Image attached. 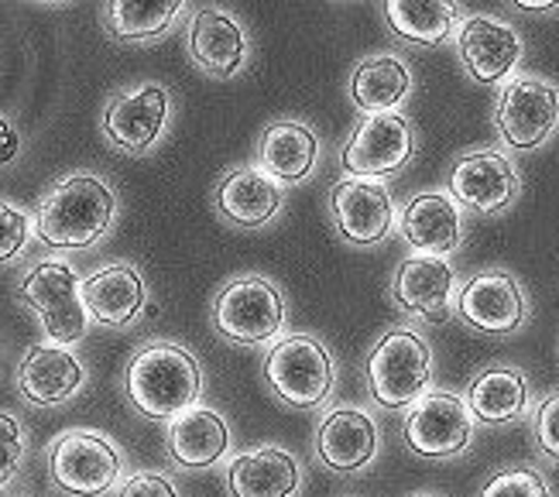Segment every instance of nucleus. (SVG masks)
Listing matches in <instances>:
<instances>
[{
	"label": "nucleus",
	"mask_w": 559,
	"mask_h": 497,
	"mask_svg": "<svg viewBox=\"0 0 559 497\" xmlns=\"http://www.w3.org/2000/svg\"><path fill=\"white\" fill-rule=\"evenodd\" d=\"M395 227L412 251L429 258H447L464 240V210L453 203L450 192L429 189L408 199Z\"/></svg>",
	"instance_id": "nucleus-17"
},
{
	"label": "nucleus",
	"mask_w": 559,
	"mask_h": 497,
	"mask_svg": "<svg viewBox=\"0 0 559 497\" xmlns=\"http://www.w3.org/2000/svg\"><path fill=\"white\" fill-rule=\"evenodd\" d=\"M227 446H230V429L213 409H189L168 422V457L186 470H203L221 463Z\"/></svg>",
	"instance_id": "nucleus-24"
},
{
	"label": "nucleus",
	"mask_w": 559,
	"mask_h": 497,
	"mask_svg": "<svg viewBox=\"0 0 559 497\" xmlns=\"http://www.w3.org/2000/svg\"><path fill=\"white\" fill-rule=\"evenodd\" d=\"M477 497H552V487L536 463H508L484 481Z\"/></svg>",
	"instance_id": "nucleus-30"
},
{
	"label": "nucleus",
	"mask_w": 559,
	"mask_h": 497,
	"mask_svg": "<svg viewBox=\"0 0 559 497\" xmlns=\"http://www.w3.org/2000/svg\"><path fill=\"white\" fill-rule=\"evenodd\" d=\"M464 405L480 426H515L532 409L528 375L508 360L480 367L464 391Z\"/></svg>",
	"instance_id": "nucleus-18"
},
{
	"label": "nucleus",
	"mask_w": 559,
	"mask_h": 497,
	"mask_svg": "<svg viewBox=\"0 0 559 497\" xmlns=\"http://www.w3.org/2000/svg\"><path fill=\"white\" fill-rule=\"evenodd\" d=\"M447 192L460 210L495 216L515 206V199L522 196V176L519 165L498 147H477V152L456 158Z\"/></svg>",
	"instance_id": "nucleus-10"
},
{
	"label": "nucleus",
	"mask_w": 559,
	"mask_h": 497,
	"mask_svg": "<svg viewBox=\"0 0 559 497\" xmlns=\"http://www.w3.org/2000/svg\"><path fill=\"white\" fill-rule=\"evenodd\" d=\"M24 303L35 309L45 333L56 346L80 343L86 333V309L80 298V279L66 261H41L21 279Z\"/></svg>",
	"instance_id": "nucleus-12"
},
{
	"label": "nucleus",
	"mask_w": 559,
	"mask_h": 497,
	"mask_svg": "<svg viewBox=\"0 0 559 497\" xmlns=\"http://www.w3.org/2000/svg\"><path fill=\"white\" fill-rule=\"evenodd\" d=\"M384 17L402 42L436 48L453 38L460 11L450 0H388Z\"/></svg>",
	"instance_id": "nucleus-28"
},
{
	"label": "nucleus",
	"mask_w": 559,
	"mask_h": 497,
	"mask_svg": "<svg viewBox=\"0 0 559 497\" xmlns=\"http://www.w3.org/2000/svg\"><path fill=\"white\" fill-rule=\"evenodd\" d=\"M24 240H28V216L14 203H8V199H0V264L14 261Z\"/></svg>",
	"instance_id": "nucleus-32"
},
{
	"label": "nucleus",
	"mask_w": 559,
	"mask_h": 497,
	"mask_svg": "<svg viewBox=\"0 0 559 497\" xmlns=\"http://www.w3.org/2000/svg\"><path fill=\"white\" fill-rule=\"evenodd\" d=\"M498 138L512 152H536L559 131V86L539 72H515L495 99Z\"/></svg>",
	"instance_id": "nucleus-4"
},
{
	"label": "nucleus",
	"mask_w": 559,
	"mask_h": 497,
	"mask_svg": "<svg viewBox=\"0 0 559 497\" xmlns=\"http://www.w3.org/2000/svg\"><path fill=\"white\" fill-rule=\"evenodd\" d=\"M299 463L282 446H258L227 466L230 497H292L299 490Z\"/></svg>",
	"instance_id": "nucleus-23"
},
{
	"label": "nucleus",
	"mask_w": 559,
	"mask_h": 497,
	"mask_svg": "<svg viewBox=\"0 0 559 497\" xmlns=\"http://www.w3.org/2000/svg\"><path fill=\"white\" fill-rule=\"evenodd\" d=\"M532 439L549 463H559V391H549L532 415Z\"/></svg>",
	"instance_id": "nucleus-31"
},
{
	"label": "nucleus",
	"mask_w": 559,
	"mask_h": 497,
	"mask_svg": "<svg viewBox=\"0 0 559 497\" xmlns=\"http://www.w3.org/2000/svg\"><path fill=\"white\" fill-rule=\"evenodd\" d=\"M131 402L148 418H179L197 409L203 394L200 364L176 343H152L138 351L124 375Z\"/></svg>",
	"instance_id": "nucleus-2"
},
{
	"label": "nucleus",
	"mask_w": 559,
	"mask_h": 497,
	"mask_svg": "<svg viewBox=\"0 0 559 497\" xmlns=\"http://www.w3.org/2000/svg\"><path fill=\"white\" fill-rule=\"evenodd\" d=\"M189 52L192 62L210 76L230 80L248 62V35L240 32V24L227 11L203 8L192 14L189 24Z\"/></svg>",
	"instance_id": "nucleus-21"
},
{
	"label": "nucleus",
	"mask_w": 559,
	"mask_h": 497,
	"mask_svg": "<svg viewBox=\"0 0 559 497\" xmlns=\"http://www.w3.org/2000/svg\"><path fill=\"white\" fill-rule=\"evenodd\" d=\"M182 8L179 0H114L107 4V28L120 42L158 38L173 28Z\"/></svg>",
	"instance_id": "nucleus-29"
},
{
	"label": "nucleus",
	"mask_w": 559,
	"mask_h": 497,
	"mask_svg": "<svg viewBox=\"0 0 559 497\" xmlns=\"http://www.w3.org/2000/svg\"><path fill=\"white\" fill-rule=\"evenodd\" d=\"M453 316L480 336H515L528 327L532 303L525 285L504 268H488L467 279L453 295Z\"/></svg>",
	"instance_id": "nucleus-5"
},
{
	"label": "nucleus",
	"mask_w": 559,
	"mask_h": 497,
	"mask_svg": "<svg viewBox=\"0 0 559 497\" xmlns=\"http://www.w3.org/2000/svg\"><path fill=\"white\" fill-rule=\"evenodd\" d=\"M117 497H179V490L162 474H134Z\"/></svg>",
	"instance_id": "nucleus-34"
},
{
	"label": "nucleus",
	"mask_w": 559,
	"mask_h": 497,
	"mask_svg": "<svg viewBox=\"0 0 559 497\" xmlns=\"http://www.w3.org/2000/svg\"><path fill=\"white\" fill-rule=\"evenodd\" d=\"M83 364L69 346H28L17 367V388L32 405L52 409L83 388Z\"/></svg>",
	"instance_id": "nucleus-20"
},
{
	"label": "nucleus",
	"mask_w": 559,
	"mask_h": 497,
	"mask_svg": "<svg viewBox=\"0 0 559 497\" xmlns=\"http://www.w3.org/2000/svg\"><path fill=\"white\" fill-rule=\"evenodd\" d=\"M17 147H21V141H17V134H14V128L11 123L0 117V165H8V162H14L17 158Z\"/></svg>",
	"instance_id": "nucleus-35"
},
{
	"label": "nucleus",
	"mask_w": 559,
	"mask_h": 497,
	"mask_svg": "<svg viewBox=\"0 0 559 497\" xmlns=\"http://www.w3.org/2000/svg\"><path fill=\"white\" fill-rule=\"evenodd\" d=\"M114 210V189L104 179L90 176V171H76L38 203L35 230L48 247L76 251V247L96 244L110 230Z\"/></svg>",
	"instance_id": "nucleus-1"
},
{
	"label": "nucleus",
	"mask_w": 559,
	"mask_h": 497,
	"mask_svg": "<svg viewBox=\"0 0 559 497\" xmlns=\"http://www.w3.org/2000/svg\"><path fill=\"white\" fill-rule=\"evenodd\" d=\"M24 457V429L11 412H0V484L14 477V470Z\"/></svg>",
	"instance_id": "nucleus-33"
},
{
	"label": "nucleus",
	"mask_w": 559,
	"mask_h": 497,
	"mask_svg": "<svg viewBox=\"0 0 559 497\" xmlns=\"http://www.w3.org/2000/svg\"><path fill=\"white\" fill-rule=\"evenodd\" d=\"M330 213L340 237L357 247L381 244L399 223L392 192L368 179H340L330 189Z\"/></svg>",
	"instance_id": "nucleus-14"
},
{
	"label": "nucleus",
	"mask_w": 559,
	"mask_h": 497,
	"mask_svg": "<svg viewBox=\"0 0 559 497\" xmlns=\"http://www.w3.org/2000/svg\"><path fill=\"white\" fill-rule=\"evenodd\" d=\"M364 378L381 409H412L426 391H432V351L426 336L412 327L388 330L364 360Z\"/></svg>",
	"instance_id": "nucleus-3"
},
{
	"label": "nucleus",
	"mask_w": 559,
	"mask_h": 497,
	"mask_svg": "<svg viewBox=\"0 0 559 497\" xmlns=\"http://www.w3.org/2000/svg\"><path fill=\"white\" fill-rule=\"evenodd\" d=\"M456 295V271L447 258L412 255L395 268L392 279V303L423 322L440 327L453 316Z\"/></svg>",
	"instance_id": "nucleus-15"
},
{
	"label": "nucleus",
	"mask_w": 559,
	"mask_h": 497,
	"mask_svg": "<svg viewBox=\"0 0 559 497\" xmlns=\"http://www.w3.org/2000/svg\"><path fill=\"white\" fill-rule=\"evenodd\" d=\"M80 298L86 319L104 322V327H128L144 309V279L128 264H110L100 268L80 285Z\"/></svg>",
	"instance_id": "nucleus-22"
},
{
	"label": "nucleus",
	"mask_w": 559,
	"mask_h": 497,
	"mask_svg": "<svg viewBox=\"0 0 559 497\" xmlns=\"http://www.w3.org/2000/svg\"><path fill=\"white\" fill-rule=\"evenodd\" d=\"M216 206L237 227H264L282 206V189L261 168H234L216 189Z\"/></svg>",
	"instance_id": "nucleus-25"
},
{
	"label": "nucleus",
	"mask_w": 559,
	"mask_h": 497,
	"mask_svg": "<svg viewBox=\"0 0 559 497\" xmlns=\"http://www.w3.org/2000/svg\"><path fill=\"white\" fill-rule=\"evenodd\" d=\"M168 120V93L158 83H144L117 93L104 110V134L128 155H144L158 144Z\"/></svg>",
	"instance_id": "nucleus-16"
},
{
	"label": "nucleus",
	"mask_w": 559,
	"mask_h": 497,
	"mask_svg": "<svg viewBox=\"0 0 559 497\" xmlns=\"http://www.w3.org/2000/svg\"><path fill=\"white\" fill-rule=\"evenodd\" d=\"M515 8L525 11V14H549V11H559V0H543V4H532V0H519Z\"/></svg>",
	"instance_id": "nucleus-36"
},
{
	"label": "nucleus",
	"mask_w": 559,
	"mask_h": 497,
	"mask_svg": "<svg viewBox=\"0 0 559 497\" xmlns=\"http://www.w3.org/2000/svg\"><path fill=\"white\" fill-rule=\"evenodd\" d=\"M264 378L272 391L292 409H316L323 405L333 391V360L330 351L306 333L282 336L264 357Z\"/></svg>",
	"instance_id": "nucleus-6"
},
{
	"label": "nucleus",
	"mask_w": 559,
	"mask_h": 497,
	"mask_svg": "<svg viewBox=\"0 0 559 497\" xmlns=\"http://www.w3.org/2000/svg\"><path fill=\"white\" fill-rule=\"evenodd\" d=\"M412 90V72L399 56H371L357 62L350 76V99L364 114H392Z\"/></svg>",
	"instance_id": "nucleus-27"
},
{
	"label": "nucleus",
	"mask_w": 559,
	"mask_h": 497,
	"mask_svg": "<svg viewBox=\"0 0 559 497\" xmlns=\"http://www.w3.org/2000/svg\"><path fill=\"white\" fill-rule=\"evenodd\" d=\"M316 457L333 474H357L378 457V426L364 409H333L316 429Z\"/></svg>",
	"instance_id": "nucleus-19"
},
{
	"label": "nucleus",
	"mask_w": 559,
	"mask_h": 497,
	"mask_svg": "<svg viewBox=\"0 0 559 497\" xmlns=\"http://www.w3.org/2000/svg\"><path fill=\"white\" fill-rule=\"evenodd\" d=\"M456 52L474 83L504 86L522 66L525 42L515 24L495 14H474L456 24Z\"/></svg>",
	"instance_id": "nucleus-13"
},
{
	"label": "nucleus",
	"mask_w": 559,
	"mask_h": 497,
	"mask_svg": "<svg viewBox=\"0 0 559 497\" xmlns=\"http://www.w3.org/2000/svg\"><path fill=\"white\" fill-rule=\"evenodd\" d=\"M213 322L234 343H269L285 327V303L275 282L261 275L234 279L213 298Z\"/></svg>",
	"instance_id": "nucleus-7"
},
{
	"label": "nucleus",
	"mask_w": 559,
	"mask_h": 497,
	"mask_svg": "<svg viewBox=\"0 0 559 497\" xmlns=\"http://www.w3.org/2000/svg\"><path fill=\"white\" fill-rule=\"evenodd\" d=\"M48 474L62 494L100 497L120 481V453L100 433H66L48 450Z\"/></svg>",
	"instance_id": "nucleus-11"
},
{
	"label": "nucleus",
	"mask_w": 559,
	"mask_h": 497,
	"mask_svg": "<svg viewBox=\"0 0 559 497\" xmlns=\"http://www.w3.org/2000/svg\"><path fill=\"white\" fill-rule=\"evenodd\" d=\"M405 446L426 460H453L471 450L474 418L456 391H426L412 409H405L402 426Z\"/></svg>",
	"instance_id": "nucleus-8"
},
{
	"label": "nucleus",
	"mask_w": 559,
	"mask_h": 497,
	"mask_svg": "<svg viewBox=\"0 0 559 497\" xmlns=\"http://www.w3.org/2000/svg\"><path fill=\"white\" fill-rule=\"evenodd\" d=\"M316 155H320V141L299 120H278L261 138V171L272 182H302Z\"/></svg>",
	"instance_id": "nucleus-26"
},
{
	"label": "nucleus",
	"mask_w": 559,
	"mask_h": 497,
	"mask_svg": "<svg viewBox=\"0 0 559 497\" xmlns=\"http://www.w3.org/2000/svg\"><path fill=\"white\" fill-rule=\"evenodd\" d=\"M412 152H416V131H412L408 117H402L399 110L368 114L350 131L344 152H340V165L350 171L347 179L378 182L402 171L412 162Z\"/></svg>",
	"instance_id": "nucleus-9"
},
{
	"label": "nucleus",
	"mask_w": 559,
	"mask_h": 497,
	"mask_svg": "<svg viewBox=\"0 0 559 497\" xmlns=\"http://www.w3.org/2000/svg\"><path fill=\"white\" fill-rule=\"evenodd\" d=\"M416 497H440V494H416Z\"/></svg>",
	"instance_id": "nucleus-37"
}]
</instances>
